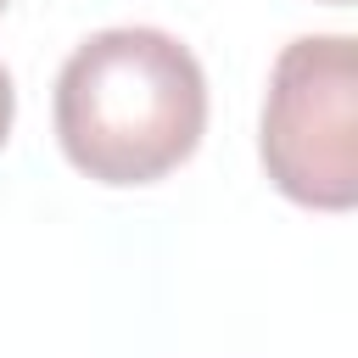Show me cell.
<instances>
[{"instance_id":"obj_4","label":"cell","mask_w":358,"mask_h":358,"mask_svg":"<svg viewBox=\"0 0 358 358\" xmlns=\"http://www.w3.org/2000/svg\"><path fill=\"white\" fill-rule=\"evenodd\" d=\"M324 6H352V0H324Z\"/></svg>"},{"instance_id":"obj_5","label":"cell","mask_w":358,"mask_h":358,"mask_svg":"<svg viewBox=\"0 0 358 358\" xmlns=\"http://www.w3.org/2000/svg\"><path fill=\"white\" fill-rule=\"evenodd\" d=\"M6 6H11V0H0V11H6Z\"/></svg>"},{"instance_id":"obj_3","label":"cell","mask_w":358,"mask_h":358,"mask_svg":"<svg viewBox=\"0 0 358 358\" xmlns=\"http://www.w3.org/2000/svg\"><path fill=\"white\" fill-rule=\"evenodd\" d=\"M11 117H17V90H11V73L0 62V145L11 140Z\"/></svg>"},{"instance_id":"obj_1","label":"cell","mask_w":358,"mask_h":358,"mask_svg":"<svg viewBox=\"0 0 358 358\" xmlns=\"http://www.w3.org/2000/svg\"><path fill=\"white\" fill-rule=\"evenodd\" d=\"M50 123L84 179L112 190L157 185L185 168L207 134V73L168 28H101L62 62Z\"/></svg>"},{"instance_id":"obj_2","label":"cell","mask_w":358,"mask_h":358,"mask_svg":"<svg viewBox=\"0 0 358 358\" xmlns=\"http://www.w3.org/2000/svg\"><path fill=\"white\" fill-rule=\"evenodd\" d=\"M257 157L268 185L313 213L358 201V39L296 34L263 90Z\"/></svg>"}]
</instances>
